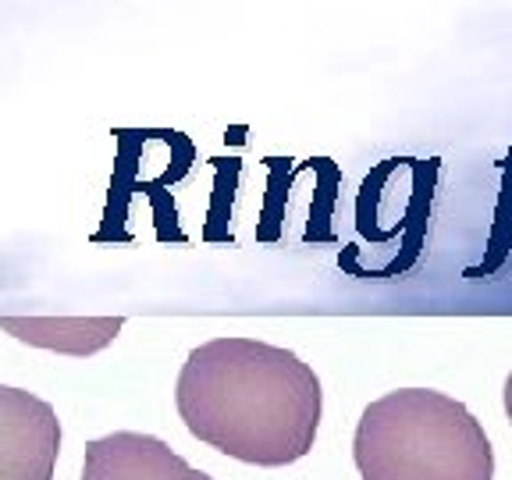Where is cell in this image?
Listing matches in <instances>:
<instances>
[{
	"label": "cell",
	"mask_w": 512,
	"mask_h": 480,
	"mask_svg": "<svg viewBox=\"0 0 512 480\" xmlns=\"http://www.w3.org/2000/svg\"><path fill=\"white\" fill-rule=\"evenodd\" d=\"M185 431L249 466L299 463L317 441L324 392L310 363L260 338H210L175 384Z\"/></svg>",
	"instance_id": "obj_1"
},
{
	"label": "cell",
	"mask_w": 512,
	"mask_h": 480,
	"mask_svg": "<svg viewBox=\"0 0 512 480\" xmlns=\"http://www.w3.org/2000/svg\"><path fill=\"white\" fill-rule=\"evenodd\" d=\"M352 463L363 480H495L477 416L434 388H399L360 413Z\"/></svg>",
	"instance_id": "obj_2"
},
{
	"label": "cell",
	"mask_w": 512,
	"mask_h": 480,
	"mask_svg": "<svg viewBox=\"0 0 512 480\" xmlns=\"http://www.w3.org/2000/svg\"><path fill=\"white\" fill-rule=\"evenodd\" d=\"M438 157L381 160L360 185L356 196V232L374 246H399L402 271L416 264L420 242L431 217L434 182H438Z\"/></svg>",
	"instance_id": "obj_3"
},
{
	"label": "cell",
	"mask_w": 512,
	"mask_h": 480,
	"mask_svg": "<svg viewBox=\"0 0 512 480\" xmlns=\"http://www.w3.org/2000/svg\"><path fill=\"white\" fill-rule=\"evenodd\" d=\"M57 452V409L25 388L0 384V480H54Z\"/></svg>",
	"instance_id": "obj_4"
},
{
	"label": "cell",
	"mask_w": 512,
	"mask_h": 480,
	"mask_svg": "<svg viewBox=\"0 0 512 480\" xmlns=\"http://www.w3.org/2000/svg\"><path fill=\"white\" fill-rule=\"evenodd\" d=\"M79 480H214L185 463L168 441L139 431H114L86 441Z\"/></svg>",
	"instance_id": "obj_5"
},
{
	"label": "cell",
	"mask_w": 512,
	"mask_h": 480,
	"mask_svg": "<svg viewBox=\"0 0 512 480\" xmlns=\"http://www.w3.org/2000/svg\"><path fill=\"white\" fill-rule=\"evenodd\" d=\"M0 328L18 342L61 356H93L121 335V317H0Z\"/></svg>",
	"instance_id": "obj_6"
},
{
	"label": "cell",
	"mask_w": 512,
	"mask_h": 480,
	"mask_svg": "<svg viewBox=\"0 0 512 480\" xmlns=\"http://www.w3.org/2000/svg\"><path fill=\"white\" fill-rule=\"evenodd\" d=\"M512 246V153L505 160V178H502V200H498V214H495V228H491V249L484 256V264L470 267L466 278H480V274H491L502 267L505 253Z\"/></svg>",
	"instance_id": "obj_7"
},
{
	"label": "cell",
	"mask_w": 512,
	"mask_h": 480,
	"mask_svg": "<svg viewBox=\"0 0 512 480\" xmlns=\"http://www.w3.org/2000/svg\"><path fill=\"white\" fill-rule=\"evenodd\" d=\"M310 168L320 175V203H317V207H310V228H306V242H331L335 235H331L328 221H331V207H335V189L342 185V175H338L335 160H328V157L310 160Z\"/></svg>",
	"instance_id": "obj_8"
},
{
	"label": "cell",
	"mask_w": 512,
	"mask_h": 480,
	"mask_svg": "<svg viewBox=\"0 0 512 480\" xmlns=\"http://www.w3.org/2000/svg\"><path fill=\"white\" fill-rule=\"evenodd\" d=\"M217 164V196H214V207H210V224H207V239H228V235L221 232V224L228 221V214H232V185L235 178H239V160L228 157V160H214Z\"/></svg>",
	"instance_id": "obj_9"
},
{
	"label": "cell",
	"mask_w": 512,
	"mask_h": 480,
	"mask_svg": "<svg viewBox=\"0 0 512 480\" xmlns=\"http://www.w3.org/2000/svg\"><path fill=\"white\" fill-rule=\"evenodd\" d=\"M271 164V196H267V207H264V228H260V239L264 242H274L278 239V214L281 207H285V178H288V160L281 157H271L267 160Z\"/></svg>",
	"instance_id": "obj_10"
},
{
	"label": "cell",
	"mask_w": 512,
	"mask_h": 480,
	"mask_svg": "<svg viewBox=\"0 0 512 480\" xmlns=\"http://www.w3.org/2000/svg\"><path fill=\"white\" fill-rule=\"evenodd\" d=\"M502 406H505V416H509V424H512V370H509V377H505V392H502Z\"/></svg>",
	"instance_id": "obj_11"
}]
</instances>
